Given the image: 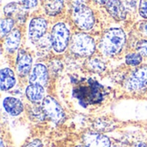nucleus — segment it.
Here are the masks:
<instances>
[{"instance_id":"obj_1","label":"nucleus","mask_w":147,"mask_h":147,"mask_svg":"<svg viewBox=\"0 0 147 147\" xmlns=\"http://www.w3.org/2000/svg\"><path fill=\"white\" fill-rule=\"evenodd\" d=\"M72 95L82 106L87 107L102 102L105 96V90L95 79H82L73 87Z\"/></svg>"},{"instance_id":"obj_2","label":"nucleus","mask_w":147,"mask_h":147,"mask_svg":"<svg viewBox=\"0 0 147 147\" xmlns=\"http://www.w3.org/2000/svg\"><path fill=\"white\" fill-rule=\"evenodd\" d=\"M126 39V34L121 28H110L103 34L99 43V48L107 56L116 55L124 47Z\"/></svg>"},{"instance_id":"obj_3","label":"nucleus","mask_w":147,"mask_h":147,"mask_svg":"<svg viewBox=\"0 0 147 147\" xmlns=\"http://www.w3.org/2000/svg\"><path fill=\"white\" fill-rule=\"evenodd\" d=\"M72 19L75 24L83 30H90L95 24V16L91 9L80 0L73 1Z\"/></svg>"},{"instance_id":"obj_4","label":"nucleus","mask_w":147,"mask_h":147,"mask_svg":"<svg viewBox=\"0 0 147 147\" xmlns=\"http://www.w3.org/2000/svg\"><path fill=\"white\" fill-rule=\"evenodd\" d=\"M71 51L81 57H89L93 54L96 49V44L91 36L84 33L73 34L70 43Z\"/></svg>"},{"instance_id":"obj_5","label":"nucleus","mask_w":147,"mask_h":147,"mask_svg":"<svg viewBox=\"0 0 147 147\" xmlns=\"http://www.w3.org/2000/svg\"><path fill=\"white\" fill-rule=\"evenodd\" d=\"M70 41V30L64 22L56 23L52 29L51 44L53 50L62 53L65 50Z\"/></svg>"},{"instance_id":"obj_6","label":"nucleus","mask_w":147,"mask_h":147,"mask_svg":"<svg viewBox=\"0 0 147 147\" xmlns=\"http://www.w3.org/2000/svg\"><path fill=\"white\" fill-rule=\"evenodd\" d=\"M42 110L46 117L49 118L53 123L59 124L65 120V113L59 103L52 96H47L41 103Z\"/></svg>"},{"instance_id":"obj_7","label":"nucleus","mask_w":147,"mask_h":147,"mask_svg":"<svg viewBox=\"0 0 147 147\" xmlns=\"http://www.w3.org/2000/svg\"><path fill=\"white\" fill-rule=\"evenodd\" d=\"M125 87L129 91H140L147 88V65H143L133 71L125 82Z\"/></svg>"},{"instance_id":"obj_8","label":"nucleus","mask_w":147,"mask_h":147,"mask_svg":"<svg viewBox=\"0 0 147 147\" xmlns=\"http://www.w3.org/2000/svg\"><path fill=\"white\" fill-rule=\"evenodd\" d=\"M47 28V22L42 17H34L31 20L28 27L29 39L34 42L43 37Z\"/></svg>"},{"instance_id":"obj_9","label":"nucleus","mask_w":147,"mask_h":147,"mask_svg":"<svg viewBox=\"0 0 147 147\" xmlns=\"http://www.w3.org/2000/svg\"><path fill=\"white\" fill-rule=\"evenodd\" d=\"M83 142L87 147H110V140L100 134L96 132H87L83 135Z\"/></svg>"},{"instance_id":"obj_10","label":"nucleus","mask_w":147,"mask_h":147,"mask_svg":"<svg viewBox=\"0 0 147 147\" xmlns=\"http://www.w3.org/2000/svg\"><path fill=\"white\" fill-rule=\"evenodd\" d=\"M48 81V71L42 64H36L31 70L29 82L31 84L45 86Z\"/></svg>"},{"instance_id":"obj_11","label":"nucleus","mask_w":147,"mask_h":147,"mask_svg":"<svg viewBox=\"0 0 147 147\" xmlns=\"http://www.w3.org/2000/svg\"><path fill=\"white\" fill-rule=\"evenodd\" d=\"M32 57L24 50H20L16 58V71L20 77H25L31 71Z\"/></svg>"},{"instance_id":"obj_12","label":"nucleus","mask_w":147,"mask_h":147,"mask_svg":"<svg viewBox=\"0 0 147 147\" xmlns=\"http://www.w3.org/2000/svg\"><path fill=\"white\" fill-rule=\"evenodd\" d=\"M108 12L117 21H123L127 16V9L120 0H109L106 3Z\"/></svg>"},{"instance_id":"obj_13","label":"nucleus","mask_w":147,"mask_h":147,"mask_svg":"<svg viewBox=\"0 0 147 147\" xmlns=\"http://www.w3.org/2000/svg\"><path fill=\"white\" fill-rule=\"evenodd\" d=\"M3 105L5 111L12 116L19 115L24 109L22 102L19 99L12 96L5 97L3 102Z\"/></svg>"},{"instance_id":"obj_14","label":"nucleus","mask_w":147,"mask_h":147,"mask_svg":"<svg viewBox=\"0 0 147 147\" xmlns=\"http://www.w3.org/2000/svg\"><path fill=\"white\" fill-rule=\"evenodd\" d=\"M26 96L33 103H39L45 98L44 87L39 84H29L26 88Z\"/></svg>"},{"instance_id":"obj_15","label":"nucleus","mask_w":147,"mask_h":147,"mask_svg":"<svg viewBox=\"0 0 147 147\" xmlns=\"http://www.w3.org/2000/svg\"><path fill=\"white\" fill-rule=\"evenodd\" d=\"M16 84L14 71L9 68H3L0 71V88L3 91L9 90Z\"/></svg>"},{"instance_id":"obj_16","label":"nucleus","mask_w":147,"mask_h":147,"mask_svg":"<svg viewBox=\"0 0 147 147\" xmlns=\"http://www.w3.org/2000/svg\"><path fill=\"white\" fill-rule=\"evenodd\" d=\"M21 38H22L21 32L18 29H13L6 36V39L4 41L5 50L9 53H12L15 51H16L17 48L19 47V45L21 42Z\"/></svg>"},{"instance_id":"obj_17","label":"nucleus","mask_w":147,"mask_h":147,"mask_svg":"<svg viewBox=\"0 0 147 147\" xmlns=\"http://www.w3.org/2000/svg\"><path fill=\"white\" fill-rule=\"evenodd\" d=\"M44 9L49 16H56L59 14L64 8L63 0H44Z\"/></svg>"},{"instance_id":"obj_18","label":"nucleus","mask_w":147,"mask_h":147,"mask_svg":"<svg viewBox=\"0 0 147 147\" xmlns=\"http://www.w3.org/2000/svg\"><path fill=\"white\" fill-rule=\"evenodd\" d=\"M88 68L95 72H102L105 70V64L98 58H90L87 61Z\"/></svg>"},{"instance_id":"obj_19","label":"nucleus","mask_w":147,"mask_h":147,"mask_svg":"<svg viewBox=\"0 0 147 147\" xmlns=\"http://www.w3.org/2000/svg\"><path fill=\"white\" fill-rule=\"evenodd\" d=\"M94 127L96 130L99 132H109L112 129H114L115 125L112 121H107L105 119H100L95 121Z\"/></svg>"},{"instance_id":"obj_20","label":"nucleus","mask_w":147,"mask_h":147,"mask_svg":"<svg viewBox=\"0 0 147 147\" xmlns=\"http://www.w3.org/2000/svg\"><path fill=\"white\" fill-rule=\"evenodd\" d=\"M15 22L10 17H6L1 20V35L2 37L9 34L14 27Z\"/></svg>"},{"instance_id":"obj_21","label":"nucleus","mask_w":147,"mask_h":147,"mask_svg":"<svg viewBox=\"0 0 147 147\" xmlns=\"http://www.w3.org/2000/svg\"><path fill=\"white\" fill-rule=\"evenodd\" d=\"M142 62V56L138 53H128L126 56V63L132 66L139 65Z\"/></svg>"},{"instance_id":"obj_22","label":"nucleus","mask_w":147,"mask_h":147,"mask_svg":"<svg viewBox=\"0 0 147 147\" xmlns=\"http://www.w3.org/2000/svg\"><path fill=\"white\" fill-rule=\"evenodd\" d=\"M30 118L34 121H44L46 115L42 110V108L40 109H37V108H34V109H32L31 111H30Z\"/></svg>"},{"instance_id":"obj_23","label":"nucleus","mask_w":147,"mask_h":147,"mask_svg":"<svg viewBox=\"0 0 147 147\" xmlns=\"http://www.w3.org/2000/svg\"><path fill=\"white\" fill-rule=\"evenodd\" d=\"M18 8H19L18 3H15V2H12V3H8V4H6L4 6L3 12H4L6 16H11L18 10Z\"/></svg>"},{"instance_id":"obj_24","label":"nucleus","mask_w":147,"mask_h":147,"mask_svg":"<svg viewBox=\"0 0 147 147\" xmlns=\"http://www.w3.org/2000/svg\"><path fill=\"white\" fill-rule=\"evenodd\" d=\"M136 51L138 53H140L141 56L147 57V40H140L136 45Z\"/></svg>"},{"instance_id":"obj_25","label":"nucleus","mask_w":147,"mask_h":147,"mask_svg":"<svg viewBox=\"0 0 147 147\" xmlns=\"http://www.w3.org/2000/svg\"><path fill=\"white\" fill-rule=\"evenodd\" d=\"M127 10H134L136 8L137 0H120Z\"/></svg>"},{"instance_id":"obj_26","label":"nucleus","mask_w":147,"mask_h":147,"mask_svg":"<svg viewBox=\"0 0 147 147\" xmlns=\"http://www.w3.org/2000/svg\"><path fill=\"white\" fill-rule=\"evenodd\" d=\"M139 12L140 16L147 19V0H140L139 6Z\"/></svg>"},{"instance_id":"obj_27","label":"nucleus","mask_w":147,"mask_h":147,"mask_svg":"<svg viewBox=\"0 0 147 147\" xmlns=\"http://www.w3.org/2000/svg\"><path fill=\"white\" fill-rule=\"evenodd\" d=\"M22 6L24 9H32L36 7L38 3V0H21Z\"/></svg>"},{"instance_id":"obj_28","label":"nucleus","mask_w":147,"mask_h":147,"mask_svg":"<svg viewBox=\"0 0 147 147\" xmlns=\"http://www.w3.org/2000/svg\"><path fill=\"white\" fill-rule=\"evenodd\" d=\"M25 147H43V144L40 140H34L28 143Z\"/></svg>"},{"instance_id":"obj_29","label":"nucleus","mask_w":147,"mask_h":147,"mask_svg":"<svg viewBox=\"0 0 147 147\" xmlns=\"http://www.w3.org/2000/svg\"><path fill=\"white\" fill-rule=\"evenodd\" d=\"M140 30L141 32L147 36V22H143L140 25Z\"/></svg>"},{"instance_id":"obj_30","label":"nucleus","mask_w":147,"mask_h":147,"mask_svg":"<svg viewBox=\"0 0 147 147\" xmlns=\"http://www.w3.org/2000/svg\"><path fill=\"white\" fill-rule=\"evenodd\" d=\"M132 147H147V145L143 142H137L134 145H133Z\"/></svg>"},{"instance_id":"obj_31","label":"nucleus","mask_w":147,"mask_h":147,"mask_svg":"<svg viewBox=\"0 0 147 147\" xmlns=\"http://www.w3.org/2000/svg\"><path fill=\"white\" fill-rule=\"evenodd\" d=\"M94 1H96V3H98L100 4H106L109 0H94Z\"/></svg>"},{"instance_id":"obj_32","label":"nucleus","mask_w":147,"mask_h":147,"mask_svg":"<svg viewBox=\"0 0 147 147\" xmlns=\"http://www.w3.org/2000/svg\"><path fill=\"white\" fill-rule=\"evenodd\" d=\"M1 147H4V146H3V140H1Z\"/></svg>"},{"instance_id":"obj_33","label":"nucleus","mask_w":147,"mask_h":147,"mask_svg":"<svg viewBox=\"0 0 147 147\" xmlns=\"http://www.w3.org/2000/svg\"><path fill=\"white\" fill-rule=\"evenodd\" d=\"M76 147H87L86 146H78Z\"/></svg>"}]
</instances>
